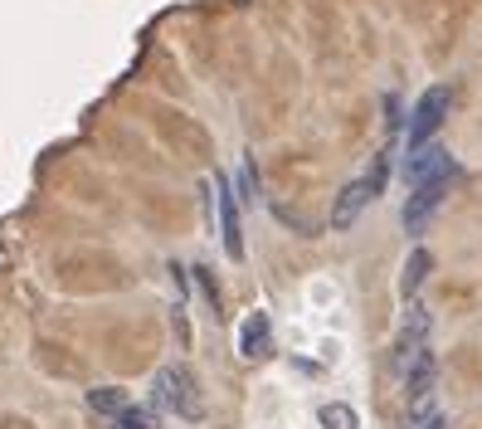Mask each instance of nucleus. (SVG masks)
Wrapping results in <instances>:
<instances>
[{
    "instance_id": "f257e3e1",
    "label": "nucleus",
    "mask_w": 482,
    "mask_h": 429,
    "mask_svg": "<svg viewBox=\"0 0 482 429\" xmlns=\"http://www.w3.org/2000/svg\"><path fill=\"white\" fill-rule=\"evenodd\" d=\"M151 405H156V410L180 415V420H200V415H205V405L196 396V376H190L180 361L161 366V371L151 376Z\"/></svg>"
},
{
    "instance_id": "f03ea898",
    "label": "nucleus",
    "mask_w": 482,
    "mask_h": 429,
    "mask_svg": "<svg viewBox=\"0 0 482 429\" xmlns=\"http://www.w3.org/2000/svg\"><path fill=\"white\" fill-rule=\"evenodd\" d=\"M385 176H390V151H380L376 166H370L360 181H351V186L341 190V196H336V205H332V230H351V224L360 220V210H366L370 200H376L380 190H385Z\"/></svg>"
},
{
    "instance_id": "7ed1b4c3",
    "label": "nucleus",
    "mask_w": 482,
    "mask_h": 429,
    "mask_svg": "<svg viewBox=\"0 0 482 429\" xmlns=\"http://www.w3.org/2000/svg\"><path fill=\"white\" fill-rule=\"evenodd\" d=\"M449 107H453V88H449V83H433L424 98L414 103V117H409V151L429 147V137L439 132L443 117H449Z\"/></svg>"
},
{
    "instance_id": "20e7f679",
    "label": "nucleus",
    "mask_w": 482,
    "mask_h": 429,
    "mask_svg": "<svg viewBox=\"0 0 482 429\" xmlns=\"http://www.w3.org/2000/svg\"><path fill=\"white\" fill-rule=\"evenodd\" d=\"M458 181V166L453 171H439V176H429V181H419L414 186V196H409V205H405V230L409 234H424V224H429V214L443 205V196H449V186Z\"/></svg>"
},
{
    "instance_id": "39448f33",
    "label": "nucleus",
    "mask_w": 482,
    "mask_h": 429,
    "mask_svg": "<svg viewBox=\"0 0 482 429\" xmlns=\"http://www.w3.org/2000/svg\"><path fill=\"white\" fill-rule=\"evenodd\" d=\"M424 351H429V307L409 303V313L400 322V337H395V376H405Z\"/></svg>"
},
{
    "instance_id": "423d86ee",
    "label": "nucleus",
    "mask_w": 482,
    "mask_h": 429,
    "mask_svg": "<svg viewBox=\"0 0 482 429\" xmlns=\"http://www.w3.org/2000/svg\"><path fill=\"white\" fill-rule=\"evenodd\" d=\"M268 342H273V317L268 313H249L239 322V356H244V361L268 356Z\"/></svg>"
},
{
    "instance_id": "0eeeda50",
    "label": "nucleus",
    "mask_w": 482,
    "mask_h": 429,
    "mask_svg": "<svg viewBox=\"0 0 482 429\" xmlns=\"http://www.w3.org/2000/svg\"><path fill=\"white\" fill-rule=\"evenodd\" d=\"M214 190H220V220H224V254L229 259H244V234H239V210H234V190H229V181L220 176L214 181Z\"/></svg>"
},
{
    "instance_id": "6e6552de",
    "label": "nucleus",
    "mask_w": 482,
    "mask_h": 429,
    "mask_svg": "<svg viewBox=\"0 0 482 429\" xmlns=\"http://www.w3.org/2000/svg\"><path fill=\"white\" fill-rule=\"evenodd\" d=\"M453 157L443 147H414V161H409V181H429V176H439V171H453Z\"/></svg>"
},
{
    "instance_id": "1a4fd4ad",
    "label": "nucleus",
    "mask_w": 482,
    "mask_h": 429,
    "mask_svg": "<svg viewBox=\"0 0 482 429\" xmlns=\"http://www.w3.org/2000/svg\"><path fill=\"white\" fill-rule=\"evenodd\" d=\"M429 269H433V254H429V249H409V259H405V273H400V293H405V297H414L419 288H424Z\"/></svg>"
},
{
    "instance_id": "9d476101",
    "label": "nucleus",
    "mask_w": 482,
    "mask_h": 429,
    "mask_svg": "<svg viewBox=\"0 0 482 429\" xmlns=\"http://www.w3.org/2000/svg\"><path fill=\"white\" fill-rule=\"evenodd\" d=\"M127 405H132L127 390H117V386H93V390H88V410H93V415H107V420H117Z\"/></svg>"
},
{
    "instance_id": "9b49d317",
    "label": "nucleus",
    "mask_w": 482,
    "mask_h": 429,
    "mask_svg": "<svg viewBox=\"0 0 482 429\" xmlns=\"http://www.w3.org/2000/svg\"><path fill=\"white\" fill-rule=\"evenodd\" d=\"M317 420H322V429H360L356 410H351V405H341V400L322 405V410H317Z\"/></svg>"
},
{
    "instance_id": "f8f14e48",
    "label": "nucleus",
    "mask_w": 482,
    "mask_h": 429,
    "mask_svg": "<svg viewBox=\"0 0 482 429\" xmlns=\"http://www.w3.org/2000/svg\"><path fill=\"white\" fill-rule=\"evenodd\" d=\"M117 420H123V429H161V410H137V405H127Z\"/></svg>"
},
{
    "instance_id": "ddd939ff",
    "label": "nucleus",
    "mask_w": 482,
    "mask_h": 429,
    "mask_svg": "<svg viewBox=\"0 0 482 429\" xmlns=\"http://www.w3.org/2000/svg\"><path fill=\"white\" fill-rule=\"evenodd\" d=\"M239 190H244V196H239V200H244V205H254V200H259V186H254V166H249V161H244V171H239Z\"/></svg>"
},
{
    "instance_id": "4468645a",
    "label": "nucleus",
    "mask_w": 482,
    "mask_h": 429,
    "mask_svg": "<svg viewBox=\"0 0 482 429\" xmlns=\"http://www.w3.org/2000/svg\"><path fill=\"white\" fill-rule=\"evenodd\" d=\"M419 429H443V415H429V420L419 424Z\"/></svg>"
}]
</instances>
